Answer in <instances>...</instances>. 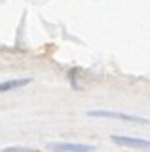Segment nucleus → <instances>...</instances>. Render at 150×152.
<instances>
[{"label":"nucleus","mask_w":150,"mask_h":152,"mask_svg":"<svg viewBox=\"0 0 150 152\" xmlns=\"http://www.w3.org/2000/svg\"><path fill=\"white\" fill-rule=\"evenodd\" d=\"M87 116L91 118H114L122 122H131V124H141V126H150V120L143 116H135V114H125V112H116V110H90Z\"/></svg>","instance_id":"nucleus-1"},{"label":"nucleus","mask_w":150,"mask_h":152,"mask_svg":"<svg viewBox=\"0 0 150 152\" xmlns=\"http://www.w3.org/2000/svg\"><path fill=\"white\" fill-rule=\"evenodd\" d=\"M46 148L51 152H93L95 146L82 142H48Z\"/></svg>","instance_id":"nucleus-2"},{"label":"nucleus","mask_w":150,"mask_h":152,"mask_svg":"<svg viewBox=\"0 0 150 152\" xmlns=\"http://www.w3.org/2000/svg\"><path fill=\"white\" fill-rule=\"evenodd\" d=\"M110 141H114L116 145H122V146H129V148H139V150L150 152V141H146V139H137V137H127V135H112Z\"/></svg>","instance_id":"nucleus-3"},{"label":"nucleus","mask_w":150,"mask_h":152,"mask_svg":"<svg viewBox=\"0 0 150 152\" xmlns=\"http://www.w3.org/2000/svg\"><path fill=\"white\" fill-rule=\"evenodd\" d=\"M32 78H17V80H6V82H0V93H6V91H12V89H17V88H23V86L31 84Z\"/></svg>","instance_id":"nucleus-4"},{"label":"nucleus","mask_w":150,"mask_h":152,"mask_svg":"<svg viewBox=\"0 0 150 152\" xmlns=\"http://www.w3.org/2000/svg\"><path fill=\"white\" fill-rule=\"evenodd\" d=\"M2 152H38V150L31 148V146H6V148H2Z\"/></svg>","instance_id":"nucleus-5"}]
</instances>
